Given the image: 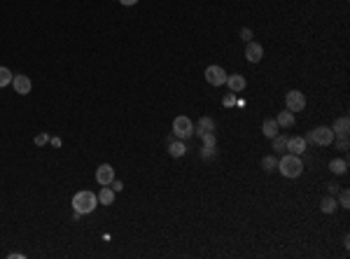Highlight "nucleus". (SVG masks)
<instances>
[{"label": "nucleus", "mask_w": 350, "mask_h": 259, "mask_svg": "<svg viewBox=\"0 0 350 259\" xmlns=\"http://www.w3.org/2000/svg\"><path fill=\"white\" fill-rule=\"evenodd\" d=\"M245 59L250 63H259L261 59H264V47L259 45V42H248V47H245Z\"/></svg>", "instance_id": "1a4fd4ad"}, {"label": "nucleus", "mask_w": 350, "mask_h": 259, "mask_svg": "<svg viewBox=\"0 0 350 259\" xmlns=\"http://www.w3.org/2000/svg\"><path fill=\"white\" fill-rule=\"evenodd\" d=\"M185 152H187V145L182 143V140H171V143H168V154H171V157H175V159H180V157H185Z\"/></svg>", "instance_id": "4468645a"}, {"label": "nucleus", "mask_w": 350, "mask_h": 259, "mask_svg": "<svg viewBox=\"0 0 350 259\" xmlns=\"http://www.w3.org/2000/svg\"><path fill=\"white\" fill-rule=\"evenodd\" d=\"M96 206H98V196L94 192H89V189H82V192H77L72 196V208H75V213H80V215L94 213Z\"/></svg>", "instance_id": "f257e3e1"}, {"label": "nucleus", "mask_w": 350, "mask_h": 259, "mask_svg": "<svg viewBox=\"0 0 350 259\" xmlns=\"http://www.w3.org/2000/svg\"><path fill=\"white\" fill-rule=\"evenodd\" d=\"M194 133H198V135L215 133V119H213V117H201V119H198V129H194Z\"/></svg>", "instance_id": "f8f14e48"}, {"label": "nucleus", "mask_w": 350, "mask_h": 259, "mask_svg": "<svg viewBox=\"0 0 350 259\" xmlns=\"http://www.w3.org/2000/svg\"><path fill=\"white\" fill-rule=\"evenodd\" d=\"M122 5H126V7H133V5H138V0H119Z\"/></svg>", "instance_id": "7c9ffc66"}, {"label": "nucleus", "mask_w": 350, "mask_h": 259, "mask_svg": "<svg viewBox=\"0 0 350 259\" xmlns=\"http://www.w3.org/2000/svg\"><path fill=\"white\" fill-rule=\"evenodd\" d=\"M241 37L250 42V40H252V31H250V28H243V31H241Z\"/></svg>", "instance_id": "c756f323"}, {"label": "nucleus", "mask_w": 350, "mask_h": 259, "mask_svg": "<svg viewBox=\"0 0 350 259\" xmlns=\"http://www.w3.org/2000/svg\"><path fill=\"white\" fill-rule=\"evenodd\" d=\"M339 206L350 208V192H348V189H343V192H341V198H339Z\"/></svg>", "instance_id": "b1692460"}, {"label": "nucleus", "mask_w": 350, "mask_h": 259, "mask_svg": "<svg viewBox=\"0 0 350 259\" xmlns=\"http://www.w3.org/2000/svg\"><path fill=\"white\" fill-rule=\"evenodd\" d=\"M306 138H301V135H294V138H287V147H285V152L289 154H296V157H301V154L306 152Z\"/></svg>", "instance_id": "9d476101"}, {"label": "nucleus", "mask_w": 350, "mask_h": 259, "mask_svg": "<svg viewBox=\"0 0 350 259\" xmlns=\"http://www.w3.org/2000/svg\"><path fill=\"white\" fill-rule=\"evenodd\" d=\"M327 189H329V194H334V192H336V189H339V187H336L334 182H329V185H327Z\"/></svg>", "instance_id": "2f4dec72"}, {"label": "nucleus", "mask_w": 350, "mask_h": 259, "mask_svg": "<svg viewBox=\"0 0 350 259\" xmlns=\"http://www.w3.org/2000/svg\"><path fill=\"white\" fill-rule=\"evenodd\" d=\"M49 143V135L47 133H37L35 135V145H40V147H42V145H47Z\"/></svg>", "instance_id": "a878e982"}, {"label": "nucleus", "mask_w": 350, "mask_h": 259, "mask_svg": "<svg viewBox=\"0 0 350 259\" xmlns=\"http://www.w3.org/2000/svg\"><path fill=\"white\" fill-rule=\"evenodd\" d=\"M12 87H14V91H17L19 96H26V94H31V89H33V82H31L28 75H14V77H12Z\"/></svg>", "instance_id": "6e6552de"}, {"label": "nucleus", "mask_w": 350, "mask_h": 259, "mask_svg": "<svg viewBox=\"0 0 350 259\" xmlns=\"http://www.w3.org/2000/svg\"><path fill=\"white\" fill-rule=\"evenodd\" d=\"M112 180H115V168L110 163H100L96 168V182L100 187H108V185H112Z\"/></svg>", "instance_id": "0eeeda50"}, {"label": "nucleus", "mask_w": 350, "mask_h": 259, "mask_svg": "<svg viewBox=\"0 0 350 259\" xmlns=\"http://www.w3.org/2000/svg\"><path fill=\"white\" fill-rule=\"evenodd\" d=\"M273 150H278V152H285V147H287V138L285 135H280V133H276L273 138Z\"/></svg>", "instance_id": "412c9836"}, {"label": "nucleus", "mask_w": 350, "mask_h": 259, "mask_svg": "<svg viewBox=\"0 0 350 259\" xmlns=\"http://www.w3.org/2000/svg\"><path fill=\"white\" fill-rule=\"evenodd\" d=\"M336 150L346 152L348 150V135H339V143H336Z\"/></svg>", "instance_id": "393cba45"}, {"label": "nucleus", "mask_w": 350, "mask_h": 259, "mask_svg": "<svg viewBox=\"0 0 350 259\" xmlns=\"http://www.w3.org/2000/svg\"><path fill=\"white\" fill-rule=\"evenodd\" d=\"M206 82L208 84H213V87H222V84H226L224 68H220V65H208L206 68Z\"/></svg>", "instance_id": "423d86ee"}, {"label": "nucleus", "mask_w": 350, "mask_h": 259, "mask_svg": "<svg viewBox=\"0 0 350 259\" xmlns=\"http://www.w3.org/2000/svg\"><path fill=\"white\" fill-rule=\"evenodd\" d=\"M226 87H229V91H233V94H241V91L248 87V80H245L243 75H226Z\"/></svg>", "instance_id": "9b49d317"}, {"label": "nucleus", "mask_w": 350, "mask_h": 259, "mask_svg": "<svg viewBox=\"0 0 350 259\" xmlns=\"http://www.w3.org/2000/svg\"><path fill=\"white\" fill-rule=\"evenodd\" d=\"M334 131L332 126H318V129H313L311 133L306 135V143H313V145H322V147H327V145L334 143Z\"/></svg>", "instance_id": "7ed1b4c3"}, {"label": "nucleus", "mask_w": 350, "mask_h": 259, "mask_svg": "<svg viewBox=\"0 0 350 259\" xmlns=\"http://www.w3.org/2000/svg\"><path fill=\"white\" fill-rule=\"evenodd\" d=\"M329 170L336 173V175H343V173L348 170V161L346 159H332L329 161Z\"/></svg>", "instance_id": "6ab92c4d"}, {"label": "nucleus", "mask_w": 350, "mask_h": 259, "mask_svg": "<svg viewBox=\"0 0 350 259\" xmlns=\"http://www.w3.org/2000/svg\"><path fill=\"white\" fill-rule=\"evenodd\" d=\"M173 135L180 138V140H185V138H191L194 135V124H191V119L185 115H180L173 119Z\"/></svg>", "instance_id": "20e7f679"}, {"label": "nucleus", "mask_w": 350, "mask_h": 259, "mask_svg": "<svg viewBox=\"0 0 350 259\" xmlns=\"http://www.w3.org/2000/svg\"><path fill=\"white\" fill-rule=\"evenodd\" d=\"M278 168L285 178H299V175L304 173V163H301V159H299L296 154H285V157L278 161Z\"/></svg>", "instance_id": "f03ea898"}, {"label": "nucleus", "mask_w": 350, "mask_h": 259, "mask_svg": "<svg viewBox=\"0 0 350 259\" xmlns=\"http://www.w3.org/2000/svg\"><path fill=\"white\" fill-rule=\"evenodd\" d=\"M261 131H264V135H266V138H273L276 133H280V126H278V122H276V119H264Z\"/></svg>", "instance_id": "dca6fc26"}, {"label": "nucleus", "mask_w": 350, "mask_h": 259, "mask_svg": "<svg viewBox=\"0 0 350 259\" xmlns=\"http://www.w3.org/2000/svg\"><path fill=\"white\" fill-rule=\"evenodd\" d=\"M110 187H112V192H122V189H124V182H122V180H112V185H110Z\"/></svg>", "instance_id": "cd10ccee"}, {"label": "nucleus", "mask_w": 350, "mask_h": 259, "mask_svg": "<svg viewBox=\"0 0 350 259\" xmlns=\"http://www.w3.org/2000/svg\"><path fill=\"white\" fill-rule=\"evenodd\" d=\"M332 131H334V135H348V131H350V119H348V117H339V119L334 122Z\"/></svg>", "instance_id": "ddd939ff"}, {"label": "nucleus", "mask_w": 350, "mask_h": 259, "mask_svg": "<svg viewBox=\"0 0 350 259\" xmlns=\"http://www.w3.org/2000/svg\"><path fill=\"white\" fill-rule=\"evenodd\" d=\"M224 105H226V107H233V105H236V94H233V91L224 98Z\"/></svg>", "instance_id": "c85d7f7f"}, {"label": "nucleus", "mask_w": 350, "mask_h": 259, "mask_svg": "<svg viewBox=\"0 0 350 259\" xmlns=\"http://www.w3.org/2000/svg\"><path fill=\"white\" fill-rule=\"evenodd\" d=\"M96 196H98V203H103V206H112V203H115V192H112V187H110V185L100 189Z\"/></svg>", "instance_id": "2eb2a0df"}, {"label": "nucleus", "mask_w": 350, "mask_h": 259, "mask_svg": "<svg viewBox=\"0 0 350 259\" xmlns=\"http://www.w3.org/2000/svg\"><path fill=\"white\" fill-rule=\"evenodd\" d=\"M215 147H203V152H201V157H203V159H213V157H215Z\"/></svg>", "instance_id": "bb28decb"}, {"label": "nucleus", "mask_w": 350, "mask_h": 259, "mask_svg": "<svg viewBox=\"0 0 350 259\" xmlns=\"http://www.w3.org/2000/svg\"><path fill=\"white\" fill-rule=\"evenodd\" d=\"M12 77H14L12 70L5 68V65H0V89H2V87H7V84H12Z\"/></svg>", "instance_id": "aec40b11"}, {"label": "nucleus", "mask_w": 350, "mask_h": 259, "mask_svg": "<svg viewBox=\"0 0 350 259\" xmlns=\"http://www.w3.org/2000/svg\"><path fill=\"white\" fill-rule=\"evenodd\" d=\"M201 140H203V147H215V145H217L215 133H203V135H201Z\"/></svg>", "instance_id": "5701e85b"}, {"label": "nucleus", "mask_w": 350, "mask_h": 259, "mask_svg": "<svg viewBox=\"0 0 350 259\" xmlns=\"http://www.w3.org/2000/svg\"><path fill=\"white\" fill-rule=\"evenodd\" d=\"M261 168L266 170V173L276 170L278 168V159H276V157H264V159H261Z\"/></svg>", "instance_id": "4be33fe9"}, {"label": "nucleus", "mask_w": 350, "mask_h": 259, "mask_svg": "<svg viewBox=\"0 0 350 259\" xmlns=\"http://www.w3.org/2000/svg\"><path fill=\"white\" fill-rule=\"evenodd\" d=\"M276 122H278L280 129H289V126H294V112L285 110V112H280V115L276 117Z\"/></svg>", "instance_id": "f3484780"}, {"label": "nucleus", "mask_w": 350, "mask_h": 259, "mask_svg": "<svg viewBox=\"0 0 350 259\" xmlns=\"http://www.w3.org/2000/svg\"><path fill=\"white\" fill-rule=\"evenodd\" d=\"M336 206H339V203H336V198H334L332 194H329V196H324L322 201H320V210L327 213V215H332L334 210H336Z\"/></svg>", "instance_id": "a211bd4d"}, {"label": "nucleus", "mask_w": 350, "mask_h": 259, "mask_svg": "<svg viewBox=\"0 0 350 259\" xmlns=\"http://www.w3.org/2000/svg\"><path fill=\"white\" fill-rule=\"evenodd\" d=\"M285 105H287L289 112H301V110L306 107V96L299 89L287 91V96H285Z\"/></svg>", "instance_id": "39448f33"}]
</instances>
